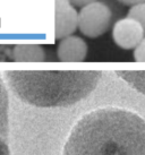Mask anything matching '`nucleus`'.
I'll return each instance as SVG.
<instances>
[{
	"label": "nucleus",
	"instance_id": "f257e3e1",
	"mask_svg": "<svg viewBox=\"0 0 145 155\" xmlns=\"http://www.w3.org/2000/svg\"><path fill=\"white\" fill-rule=\"evenodd\" d=\"M61 155H145V120L124 109L92 111L74 126Z\"/></svg>",
	"mask_w": 145,
	"mask_h": 155
},
{
	"label": "nucleus",
	"instance_id": "f03ea898",
	"mask_svg": "<svg viewBox=\"0 0 145 155\" xmlns=\"http://www.w3.org/2000/svg\"><path fill=\"white\" fill-rule=\"evenodd\" d=\"M5 78L18 99L39 108L69 107L96 87L99 70H9Z\"/></svg>",
	"mask_w": 145,
	"mask_h": 155
},
{
	"label": "nucleus",
	"instance_id": "7ed1b4c3",
	"mask_svg": "<svg viewBox=\"0 0 145 155\" xmlns=\"http://www.w3.org/2000/svg\"><path fill=\"white\" fill-rule=\"evenodd\" d=\"M111 19L110 7L106 2L96 0L81 8L78 13V28L87 38H99L109 30Z\"/></svg>",
	"mask_w": 145,
	"mask_h": 155
},
{
	"label": "nucleus",
	"instance_id": "20e7f679",
	"mask_svg": "<svg viewBox=\"0 0 145 155\" xmlns=\"http://www.w3.org/2000/svg\"><path fill=\"white\" fill-rule=\"evenodd\" d=\"M144 38L145 31L143 26L129 16L116 22L112 28L113 42L125 50H134Z\"/></svg>",
	"mask_w": 145,
	"mask_h": 155
},
{
	"label": "nucleus",
	"instance_id": "39448f33",
	"mask_svg": "<svg viewBox=\"0 0 145 155\" xmlns=\"http://www.w3.org/2000/svg\"><path fill=\"white\" fill-rule=\"evenodd\" d=\"M78 27V13L69 0H56V38L64 39Z\"/></svg>",
	"mask_w": 145,
	"mask_h": 155
},
{
	"label": "nucleus",
	"instance_id": "423d86ee",
	"mask_svg": "<svg viewBox=\"0 0 145 155\" xmlns=\"http://www.w3.org/2000/svg\"><path fill=\"white\" fill-rule=\"evenodd\" d=\"M57 54L61 61H83L87 56V44L79 36L69 35L61 39L57 48Z\"/></svg>",
	"mask_w": 145,
	"mask_h": 155
},
{
	"label": "nucleus",
	"instance_id": "0eeeda50",
	"mask_svg": "<svg viewBox=\"0 0 145 155\" xmlns=\"http://www.w3.org/2000/svg\"><path fill=\"white\" fill-rule=\"evenodd\" d=\"M13 59L15 61H43L46 52L39 44H17L14 47Z\"/></svg>",
	"mask_w": 145,
	"mask_h": 155
},
{
	"label": "nucleus",
	"instance_id": "6e6552de",
	"mask_svg": "<svg viewBox=\"0 0 145 155\" xmlns=\"http://www.w3.org/2000/svg\"><path fill=\"white\" fill-rule=\"evenodd\" d=\"M117 75L133 88L145 95V70H120Z\"/></svg>",
	"mask_w": 145,
	"mask_h": 155
},
{
	"label": "nucleus",
	"instance_id": "1a4fd4ad",
	"mask_svg": "<svg viewBox=\"0 0 145 155\" xmlns=\"http://www.w3.org/2000/svg\"><path fill=\"white\" fill-rule=\"evenodd\" d=\"M7 93L0 79V134L2 135H5L7 130Z\"/></svg>",
	"mask_w": 145,
	"mask_h": 155
},
{
	"label": "nucleus",
	"instance_id": "9d476101",
	"mask_svg": "<svg viewBox=\"0 0 145 155\" xmlns=\"http://www.w3.org/2000/svg\"><path fill=\"white\" fill-rule=\"evenodd\" d=\"M129 17H133L140 23L145 31V1L141 2L138 5H135L129 8L128 10V15Z\"/></svg>",
	"mask_w": 145,
	"mask_h": 155
},
{
	"label": "nucleus",
	"instance_id": "9b49d317",
	"mask_svg": "<svg viewBox=\"0 0 145 155\" xmlns=\"http://www.w3.org/2000/svg\"><path fill=\"white\" fill-rule=\"evenodd\" d=\"M133 57H134V59L136 61H143V62H145V38L134 49Z\"/></svg>",
	"mask_w": 145,
	"mask_h": 155
},
{
	"label": "nucleus",
	"instance_id": "f8f14e48",
	"mask_svg": "<svg viewBox=\"0 0 145 155\" xmlns=\"http://www.w3.org/2000/svg\"><path fill=\"white\" fill-rule=\"evenodd\" d=\"M0 155H12L8 145L6 144V142L2 139L1 136H0Z\"/></svg>",
	"mask_w": 145,
	"mask_h": 155
},
{
	"label": "nucleus",
	"instance_id": "ddd939ff",
	"mask_svg": "<svg viewBox=\"0 0 145 155\" xmlns=\"http://www.w3.org/2000/svg\"><path fill=\"white\" fill-rule=\"evenodd\" d=\"M70 2H72L74 6H77V7H84L86 5L91 4V2H94V1H96V0H69Z\"/></svg>",
	"mask_w": 145,
	"mask_h": 155
},
{
	"label": "nucleus",
	"instance_id": "4468645a",
	"mask_svg": "<svg viewBox=\"0 0 145 155\" xmlns=\"http://www.w3.org/2000/svg\"><path fill=\"white\" fill-rule=\"evenodd\" d=\"M118 2H120L121 5H125V6H129V7H133L135 5H138L141 2H144L145 0H117Z\"/></svg>",
	"mask_w": 145,
	"mask_h": 155
}]
</instances>
